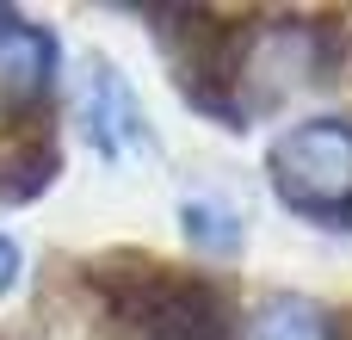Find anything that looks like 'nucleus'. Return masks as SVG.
<instances>
[{"instance_id":"obj_1","label":"nucleus","mask_w":352,"mask_h":340,"mask_svg":"<svg viewBox=\"0 0 352 340\" xmlns=\"http://www.w3.org/2000/svg\"><path fill=\"white\" fill-rule=\"evenodd\" d=\"M111 291V310L142 340H223V297L204 279H179L161 266H118L99 279Z\"/></svg>"},{"instance_id":"obj_2","label":"nucleus","mask_w":352,"mask_h":340,"mask_svg":"<svg viewBox=\"0 0 352 340\" xmlns=\"http://www.w3.org/2000/svg\"><path fill=\"white\" fill-rule=\"evenodd\" d=\"M272 186L303 217H352V124L309 118L272 142Z\"/></svg>"},{"instance_id":"obj_3","label":"nucleus","mask_w":352,"mask_h":340,"mask_svg":"<svg viewBox=\"0 0 352 340\" xmlns=\"http://www.w3.org/2000/svg\"><path fill=\"white\" fill-rule=\"evenodd\" d=\"M80 124L87 136L105 149V155H136L148 142L142 130V111H136V93L124 87V74H111L105 62H93L87 87H80Z\"/></svg>"},{"instance_id":"obj_4","label":"nucleus","mask_w":352,"mask_h":340,"mask_svg":"<svg viewBox=\"0 0 352 340\" xmlns=\"http://www.w3.org/2000/svg\"><path fill=\"white\" fill-rule=\"evenodd\" d=\"M50 74H56V43L37 25L0 12V99L25 105V99H37L50 87Z\"/></svg>"},{"instance_id":"obj_5","label":"nucleus","mask_w":352,"mask_h":340,"mask_svg":"<svg viewBox=\"0 0 352 340\" xmlns=\"http://www.w3.org/2000/svg\"><path fill=\"white\" fill-rule=\"evenodd\" d=\"M248 340H334V328H328L322 304H309V297H272V304L254 310Z\"/></svg>"},{"instance_id":"obj_6","label":"nucleus","mask_w":352,"mask_h":340,"mask_svg":"<svg viewBox=\"0 0 352 340\" xmlns=\"http://www.w3.org/2000/svg\"><path fill=\"white\" fill-rule=\"evenodd\" d=\"M186 235L204 242V248H235V242H241L235 211H229V204H210V198H186Z\"/></svg>"},{"instance_id":"obj_7","label":"nucleus","mask_w":352,"mask_h":340,"mask_svg":"<svg viewBox=\"0 0 352 340\" xmlns=\"http://www.w3.org/2000/svg\"><path fill=\"white\" fill-rule=\"evenodd\" d=\"M12 273H19V254H12V242H0V291L12 285Z\"/></svg>"}]
</instances>
